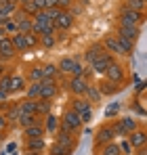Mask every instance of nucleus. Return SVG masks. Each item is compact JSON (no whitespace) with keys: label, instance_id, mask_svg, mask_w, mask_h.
<instances>
[{"label":"nucleus","instance_id":"obj_1","mask_svg":"<svg viewBox=\"0 0 147 155\" xmlns=\"http://www.w3.org/2000/svg\"><path fill=\"white\" fill-rule=\"evenodd\" d=\"M55 136L57 138L50 145L49 153L50 155H72V151L76 149V136L70 134V132H65V130H59Z\"/></svg>","mask_w":147,"mask_h":155},{"label":"nucleus","instance_id":"obj_2","mask_svg":"<svg viewBox=\"0 0 147 155\" xmlns=\"http://www.w3.org/2000/svg\"><path fill=\"white\" fill-rule=\"evenodd\" d=\"M82 126H84V122L80 120V115L74 111L72 107H67L65 113H63V117H61V128L59 130H65V132H70V134L76 136V134L82 130Z\"/></svg>","mask_w":147,"mask_h":155},{"label":"nucleus","instance_id":"obj_3","mask_svg":"<svg viewBox=\"0 0 147 155\" xmlns=\"http://www.w3.org/2000/svg\"><path fill=\"white\" fill-rule=\"evenodd\" d=\"M57 67H59V74H63V76H84V65L80 63V59H76V57H63L59 63H57Z\"/></svg>","mask_w":147,"mask_h":155},{"label":"nucleus","instance_id":"obj_4","mask_svg":"<svg viewBox=\"0 0 147 155\" xmlns=\"http://www.w3.org/2000/svg\"><path fill=\"white\" fill-rule=\"evenodd\" d=\"M70 107L80 115V120H82L84 124H88V122L93 120V103L86 101V97H72Z\"/></svg>","mask_w":147,"mask_h":155},{"label":"nucleus","instance_id":"obj_5","mask_svg":"<svg viewBox=\"0 0 147 155\" xmlns=\"http://www.w3.org/2000/svg\"><path fill=\"white\" fill-rule=\"evenodd\" d=\"M88 86H91V80H86L84 76H72L67 80V84H65V90L72 97H84Z\"/></svg>","mask_w":147,"mask_h":155},{"label":"nucleus","instance_id":"obj_6","mask_svg":"<svg viewBox=\"0 0 147 155\" xmlns=\"http://www.w3.org/2000/svg\"><path fill=\"white\" fill-rule=\"evenodd\" d=\"M118 19H120L118 23L141 27V23L145 21V15H143V13H137V11H130V8H126V6H122V8L118 11Z\"/></svg>","mask_w":147,"mask_h":155},{"label":"nucleus","instance_id":"obj_7","mask_svg":"<svg viewBox=\"0 0 147 155\" xmlns=\"http://www.w3.org/2000/svg\"><path fill=\"white\" fill-rule=\"evenodd\" d=\"M114 138H118V136H116V132H114L111 122H105V124L99 126L97 132H95V147H103V145H107V143H114Z\"/></svg>","mask_w":147,"mask_h":155},{"label":"nucleus","instance_id":"obj_8","mask_svg":"<svg viewBox=\"0 0 147 155\" xmlns=\"http://www.w3.org/2000/svg\"><path fill=\"white\" fill-rule=\"evenodd\" d=\"M103 78L109 80V82H114V84H120V86H122L124 82H126V78H128V71H126V67H124L120 61H114L111 67L107 69V74Z\"/></svg>","mask_w":147,"mask_h":155},{"label":"nucleus","instance_id":"obj_9","mask_svg":"<svg viewBox=\"0 0 147 155\" xmlns=\"http://www.w3.org/2000/svg\"><path fill=\"white\" fill-rule=\"evenodd\" d=\"M34 34H38V36H44V34H57V27H55V23L50 21L44 13H40V15L34 17Z\"/></svg>","mask_w":147,"mask_h":155},{"label":"nucleus","instance_id":"obj_10","mask_svg":"<svg viewBox=\"0 0 147 155\" xmlns=\"http://www.w3.org/2000/svg\"><path fill=\"white\" fill-rule=\"evenodd\" d=\"M114 61H116V59H114V54L105 51L101 57H97V59H95V63L91 65V69H93L97 76H105V74H107V69L111 67V63H114Z\"/></svg>","mask_w":147,"mask_h":155},{"label":"nucleus","instance_id":"obj_11","mask_svg":"<svg viewBox=\"0 0 147 155\" xmlns=\"http://www.w3.org/2000/svg\"><path fill=\"white\" fill-rule=\"evenodd\" d=\"M76 23V15H74L72 11H63L61 15H59V19L55 21V27H57V31H70Z\"/></svg>","mask_w":147,"mask_h":155},{"label":"nucleus","instance_id":"obj_12","mask_svg":"<svg viewBox=\"0 0 147 155\" xmlns=\"http://www.w3.org/2000/svg\"><path fill=\"white\" fill-rule=\"evenodd\" d=\"M128 143L132 145L135 151H139V149L147 147V130L137 128L135 132H130V134H128Z\"/></svg>","mask_w":147,"mask_h":155},{"label":"nucleus","instance_id":"obj_13","mask_svg":"<svg viewBox=\"0 0 147 155\" xmlns=\"http://www.w3.org/2000/svg\"><path fill=\"white\" fill-rule=\"evenodd\" d=\"M15 57H17V51H15V46L11 42V36H9L6 40L0 42V61L11 63V61H15Z\"/></svg>","mask_w":147,"mask_h":155},{"label":"nucleus","instance_id":"obj_14","mask_svg":"<svg viewBox=\"0 0 147 155\" xmlns=\"http://www.w3.org/2000/svg\"><path fill=\"white\" fill-rule=\"evenodd\" d=\"M13 19L17 21V25H19V31H21V34H32V31H34V19L27 17L25 13L17 11V13L13 15Z\"/></svg>","mask_w":147,"mask_h":155},{"label":"nucleus","instance_id":"obj_15","mask_svg":"<svg viewBox=\"0 0 147 155\" xmlns=\"http://www.w3.org/2000/svg\"><path fill=\"white\" fill-rule=\"evenodd\" d=\"M101 42H103L105 51L111 52L114 57H116V54H124V52H122V46H120V40H118V36H116V34H107Z\"/></svg>","mask_w":147,"mask_h":155},{"label":"nucleus","instance_id":"obj_16","mask_svg":"<svg viewBox=\"0 0 147 155\" xmlns=\"http://www.w3.org/2000/svg\"><path fill=\"white\" fill-rule=\"evenodd\" d=\"M116 34H118V36H122V38H128V40H132V42H137V40H139V34H141V27L118 23V25H116Z\"/></svg>","mask_w":147,"mask_h":155},{"label":"nucleus","instance_id":"obj_17","mask_svg":"<svg viewBox=\"0 0 147 155\" xmlns=\"http://www.w3.org/2000/svg\"><path fill=\"white\" fill-rule=\"evenodd\" d=\"M105 52V46H103V42H95V44H91L86 51H84V61L88 63V65H93L95 63V59L101 57Z\"/></svg>","mask_w":147,"mask_h":155},{"label":"nucleus","instance_id":"obj_18","mask_svg":"<svg viewBox=\"0 0 147 155\" xmlns=\"http://www.w3.org/2000/svg\"><path fill=\"white\" fill-rule=\"evenodd\" d=\"M59 92V84L57 80H44L42 82V97L40 99H46V101H53Z\"/></svg>","mask_w":147,"mask_h":155},{"label":"nucleus","instance_id":"obj_19","mask_svg":"<svg viewBox=\"0 0 147 155\" xmlns=\"http://www.w3.org/2000/svg\"><path fill=\"white\" fill-rule=\"evenodd\" d=\"M4 115H6V120H9V124H11V126H19V117H21V107H19V101H17V103H9L6 111H4Z\"/></svg>","mask_w":147,"mask_h":155},{"label":"nucleus","instance_id":"obj_20","mask_svg":"<svg viewBox=\"0 0 147 155\" xmlns=\"http://www.w3.org/2000/svg\"><path fill=\"white\" fill-rule=\"evenodd\" d=\"M46 134V128H44V122H38V124H32L23 128V136L25 138H44Z\"/></svg>","mask_w":147,"mask_h":155},{"label":"nucleus","instance_id":"obj_21","mask_svg":"<svg viewBox=\"0 0 147 155\" xmlns=\"http://www.w3.org/2000/svg\"><path fill=\"white\" fill-rule=\"evenodd\" d=\"M97 86H99V90L103 92V97H111V94H118V92L122 90L120 84H114V82H109V80H105V78L99 82Z\"/></svg>","mask_w":147,"mask_h":155},{"label":"nucleus","instance_id":"obj_22","mask_svg":"<svg viewBox=\"0 0 147 155\" xmlns=\"http://www.w3.org/2000/svg\"><path fill=\"white\" fill-rule=\"evenodd\" d=\"M95 155H124L122 147L114 140V143H107L103 147H95Z\"/></svg>","mask_w":147,"mask_h":155},{"label":"nucleus","instance_id":"obj_23","mask_svg":"<svg viewBox=\"0 0 147 155\" xmlns=\"http://www.w3.org/2000/svg\"><path fill=\"white\" fill-rule=\"evenodd\" d=\"M27 78L21 76V74H13V82H11V94L15 92H25L27 90Z\"/></svg>","mask_w":147,"mask_h":155},{"label":"nucleus","instance_id":"obj_24","mask_svg":"<svg viewBox=\"0 0 147 155\" xmlns=\"http://www.w3.org/2000/svg\"><path fill=\"white\" fill-rule=\"evenodd\" d=\"M23 149L25 151H34V153H42L46 149V143H44V138H25Z\"/></svg>","mask_w":147,"mask_h":155},{"label":"nucleus","instance_id":"obj_25","mask_svg":"<svg viewBox=\"0 0 147 155\" xmlns=\"http://www.w3.org/2000/svg\"><path fill=\"white\" fill-rule=\"evenodd\" d=\"M44 128H46L49 134H57L59 128H61V120H59L55 113H49V115L44 117Z\"/></svg>","mask_w":147,"mask_h":155},{"label":"nucleus","instance_id":"obj_26","mask_svg":"<svg viewBox=\"0 0 147 155\" xmlns=\"http://www.w3.org/2000/svg\"><path fill=\"white\" fill-rule=\"evenodd\" d=\"M11 42H13V46H15V51L17 52H25L29 51V46H27V40H25V34H15V36H11Z\"/></svg>","mask_w":147,"mask_h":155},{"label":"nucleus","instance_id":"obj_27","mask_svg":"<svg viewBox=\"0 0 147 155\" xmlns=\"http://www.w3.org/2000/svg\"><path fill=\"white\" fill-rule=\"evenodd\" d=\"M25 78H27L29 84H34V82H44V67H40V65H38V67H36V65L29 67V71H27Z\"/></svg>","mask_w":147,"mask_h":155},{"label":"nucleus","instance_id":"obj_28","mask_svg":"<svg viewBox=\"0 0 147 155\" xmlns=\"http://www.w3.org/2000/svg\"><path fill=\"white\" fill-rule=\"evenodd\" d=\"M84 97H86V101H91L93 105H97V103H101V99H103V92L99 90V86H95V84H91Z\"/></svg>","mask_w":147,"mask_h":155},{"label":"nucleus","instance_id":"obj_29","mask_svg":"<svg viewBox=\"0 0 147 155\" xmlns=\"http://www.w3.org/2000/svg\"><path fill=\"white\" fill-rule=\"evenodd\" d=\"M50 109H53L50 107V101H46V99H38L36 101V115L38 117H46L49 113H53Z\"/></svg>","mask_w":147,"mask_h":155},{"label":"nucleus","instance_id":"obj_30","mask_svg":"<svg viewBox=\"0 0 147 155\" xmlns=\"http://www.w3.org/2000/svg\"><path fill=\"white\" fill-rule=\"evenodd\" d=\"M42 97V82H34V84H29L27 86V90H25V99H40Z\"/></svg>","mask_w":147,"mask_h":155},{"label":"nucleus","instance_id":"obj_31","mask_svg":"<svg viewBox=\"0 0 147 155\" xmlns=\"http://www.w3.org/2000/svg\"><path fill=\"white\" fill-rule=\"evenodd\" d=\"M124 6L130 8V11H137V13H143L147 11V2L145 0H124Z\"/></svg>","mask_w":147,"mask_h":155},{"label":"nucleus","instance_id":"obj_32","mask_svg":"<svg viewBox=\"0 0 147 155\" xmlns=\"http://www.w3.org/2000/svg\"><path fill=\"white\" fill-rule=\"evenodd\" d=\"M38 122H42V117H38L36 113H21V117H19V126L21 128H27V126L38 124Z\"/></svg>","mask_w":147,"mask_h":155},{"label":"nucleus","instance_id":"obj_33","mask_svg":"<svg viewBox=\"0 0 147 155\" xmlns=\"http://www.w3.org/2000/svg\"><path fill=\"white\" fill-rule=\"evenodd\" d=\"M19 11L25 13L27 17H32V19H34L36 15H40V13H42V11H40V6H38V4H34V0H32V2H27V4H21V6H19Z\"/></svg>","mask_w":147,"mask_h":155},{"label":"nucleus","instance_id":"obj_34","mask_svg":"<svg viewBox=\"0 0 147 155\" xmlns=\"http://www.w3.org/2000/svg\"><path fill=\"white\" fill-rule=\"evenodd\" d=\"M118 120H120V124H122V130L126 132V136L139 128V122H137V120H132V117H118Z\"/></svg>","mask_w":147,"mask_h":155},{"label":"nucleus","instance_id":"obj_35","mask_svg":"<svg viewBox=\"0 0 147 155\" xmlns=\"http://www.w3.org/2000/svg\"><path fill=\"white\" fill-rule=\"evenodd\" d=\"M55 44H57V34H44V36H40V46L42 48L50 51Z\"/></svg>","mask_w":147,"mask_h":155},{"label":"nucleus","instance_id":"obj_36","mask_svg":"<svg viewBox=\"0 0 147 155\" xmlns=\"http://www.w3.org/2000/svg\"><path fill=\"white\" fill-rule=\"evenodd\" d=\"M2 27H4V31H6L9 36H15V34H19V25H17V21H15L13 17L4 19V23H2Z\"/></svg>","mask_w":147,"mask_h":155},{"label":"nucleus","instance_id":"obj_37","mask_svg":"<svg viewBox=\"0 0 147 155\" xmlns=\"http://www.w3.org/2000/svg\"><path fill=\"white\" fill-rule=\"evenodd\" d=\"M36 101H38V99H36ZM36 101H34V99H23V101H19L21 113H36Z\"/></svg>","mask_w":147,"mask_h":155},{"label":"nucleus","instance_id":"obj_38","mask_svg":"<svg viewBox=\"0 0 147 155\" xmlns=\"http://www.w3.org/2000/svg\"><path fill=\"white\" fill-rule=\"evenodd\" d=\"M11 82H13V74H4L0 78V92L11 94Z\"/></svg>","mask_w":147,"mask_h":155},{"label":"nucleus","instance_id":"obj_39","mask_svg":"<svg viewBox=\"0 0 147 155\" xmlns=\"http://www.w3.org/2000/svg\"><path fill=\"white\" fill-rule=\"evenodd\" d=\"M116 36H118V34H116ZM118 40H120V46H122L124 54H132V51H135V42L128 40V38H122V36H118Z\"/></svg>","mask_w":147,"mask_h":155},{"label":"nucleus","instance_id":"obj_40","mask_svg":"<svg viewBox=\"0 0 147 155\" xmlns=\"http://www.w3.org/2000/svg\"><path fill=\"white\" fill-rule=\"evenodd\" d=\"M42 67H44V80H57V76H59V67L57 65L49 63V65H42Z\"/></svg>","mask_w":147,"mask_h":155},{"label":"nucleus","instance_id":"obj_41","mask_svg":"<svg viewBox=\"0 0 147 155\" xmlns=\"http://www.w3.org/2000/svg\"><path fill=\"white\" fill-rule=\"evenodd\" d=\"M42 13H44V15H46V17H49L50 21H53V23H55V21H57V19H59V15H61V13H63V11H61V8H59V6H53V8H44V11H42Z\"/></svg>","mask_w":147,"mask_h":155},{"label":"nucleus","instance_id":"obj_42","mask_svg":"<svg viewBox=\"0 0 147 155\" xmlns=\"http://www.w3.org/2000/svg\"><path fill=\"white\" fill-rule=\"evenodd\" d=\"M25 40H27V46L29 48H36V46H40V36L38 34H25Z\"/></svg>","mask_w":147,"mask_h":155},{"label":"nucleus","instance_id":"obj_43","mask_svg":"<svg viewBox=\"0 0 147 155\" xmlns=\"http://www.w3.org/2000/svg\"><path fill=\"white\" fill-rule=\"evenodd\" d=\"M9 128H11V124H9V120H6V115L0 111V138L2 136H6V132H9Z\"/></svg>","mask_w":147,"mask_h":155},{"label":"nucleus","instance_id":"obj_44","mask_svg":"<svg viewBox=\"0 0 147 155\" xmlns=\"http://www.w3.org/2000/svg\"><path fill=\"white\" fill-rule=\"evenodd\" d=\"M120 107H122L120 103H111L109 107H107V109H105V115H107V117H114V115L120 111Z\"/></svg>","mask_w":147,"mask_h":155},{"label":"nucleus","instance_id":"obj_45","mask_svg":"<svg viewBox=\"0 0 147 155\" xmlns=\"http://www.w3.org/2000/svg\"><path fill=\"white\" fill-rule=\"evenodd\" d=\"M120 147H122V153L124 155H130V153H132V145H130L128 140H120Z\"/></svg>","mask_w":147,"mask_h":155},{"label":"nucleus","instance_id":"obj_46","mask_svg":"<svg viewBox=\"0 0 147 155\" xmlns=\"http://www.w3.org/2000/svg\"><path fill=\"white\" fill-rule=\"evenodd\" d=\"M4 74H6V63H4V61H0V78L4 76Z\"/></svg>","mask_w":147,"mask_h":155},{"label":"nucleus","instance_id":"obj_47","mask_svg":"<svg viewBox=\"0 0 147 155\" xmlns=\"http://www.w3.org/2000/svg\"><path fill=\"white\" fill-rule=\"evenodd\" d=\"M6 38H9V34L4 31V27H0V42H2V40H6Z\"/></svg>","mask_w":147,"mask_h":155},{"label":"nucleus","instance_id":"obj_48","mask_svg":"<svg viewBox=\"0 0 147 155\" xmlns=\"http://www.w3.org/2000/svg\"><path fill=\"white\" fill-rule=\"evenodd\" d=\"M137 155H147V147H143V149H139V151H137Z\"/></svg>","mask_w":147,"mask_h":155},{"label":"nucleus","instance_id":"obj_49","mask_svg":"<svg viewBox=\"0 0 147 155\" xmlns=\"http://www.w3.org/2000/svg\"><path fill=\"white\" fill-rule=\"evenodd\" d=\"M25 155H42V153H34V151H25Z\"/></svg>","mask_w":147,"mask_h":155},{"label":"nucleus","instance_id":"obj_50","mask_svg":"<svg viewBox=\"0 0 147 155\" xmlns=\"http://www.w3.org/2000/svg\"><path fill=\"white\" fill-rule=\"evenodd\" d=\"M27 2H32V0H19V6H21V4H27Z\"/></svg>","mask_w":147,"mask_h":155},{"label":"nucleus","instance_id":"obj_51","mask_svg":"<svg viewBox=\"0 0 147 155\" xmlns=\"http://www.w3.org/2000/svg\"><path fill=\"white\" fill-rule=\"evenodd\" d=\"M2 23H4V19H2V17H0V27H2Z\"/></svg>","mask_w":147,"mask_h":155},{"label":"nucleus","instance_id":"obj_52","mask_svg":"<svg viewBox=\"0 0 147 155\" xmlns=\"http://www.w3.org/2000/svg\"><path fill=\"white\" fill-rule=\"evenodd\" d=\"M72 2H74V0H72Z\"/></svg>","mask_w":147,"mask_h":155},{"label":"nucleus","instance_id":"obj_53","mask_svg":"<svg viewBox=\"0 0 147 155\" xmlns=\"http://www.w3.org/2000/svg\"><path fill=\"white\" fill-rule=\"evenodd\" d=\"M145 2H147V0H145Z\"/></svg>","mask_w":147,"mask_h":155}]
</instances>
